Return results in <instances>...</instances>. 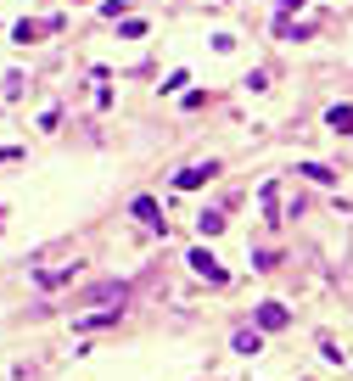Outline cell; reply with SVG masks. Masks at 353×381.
<instances>
[{
	"instance_id": "obj_2",
	"label": "cell",
	"mask_w": 353,
	"mask_h": 381,
	"mask_svg": "<svg viewBox=\"0 0 353 381\" xmlns=\"http://www.w3.org/2000/svg\"><path fill=\"white\" fill-rule=\"evenodd\" d=\"M135 219H146V225L163 230V213H157V202H151V197H135Z\"/></svg>"
},
{
	"instance_id": "obj_3",
	"label": "cell",
	"mask_w": 353,
	"mask_h": 381,
	"mask_svg": "<svg viewBox=\"0 0 353 381\" xmlns=\"http://www.w3.org/2000/svg\"><path fill=\"white\" fill-rule=\"evenodd\" d=\"M191 264H197V269H202V275H208V281H224V269H219V264H213L208 252H191Z\"/></svg>"
},
{
	"instance_id": "obj_1",
	"label": "cell",
	"mask_w": 353,
	"mask_h": 381,
	"mask_svg": "<svg viewBox=\"0 0 353 381\" xmlns=\"http://www.w3.org/2000/svg\"><path fill=\"white\" fill-rule=\"evenodd\" d=\"M258 325H264V331H281V325H286V308L281 303H264V308H258Z\"/></svg>"
},
{
	"instance_id": "obj_5",
	"label": "cell",
	"mask_w": 353,
	"mask_h": 381,
	"mask_svg": "<svg viewBox=\"0 0 353 381\" xmlns=\"http://www.w3.org/2000/svg\"><path fill=\"white\" fill-rule=\"evenodd\" d=\"M331 129H353V107H331Z\"/></svg>"
},
{
	"instance_id": "obj_4",
	"label": "cell",
	"mask_w": 353,
	"mask_h": 381,
	"mask_svg": "<svg viewBox=\"0 0 353 381\" xmlns=\"http://www.w3.org/2000/svg\"><path fill=\"white\" fill-rule=\"evenodd\" d=\"M208 174H213V163H202V168H185V174H180V185H202Z\"/></svg>"
}]
</instances>
